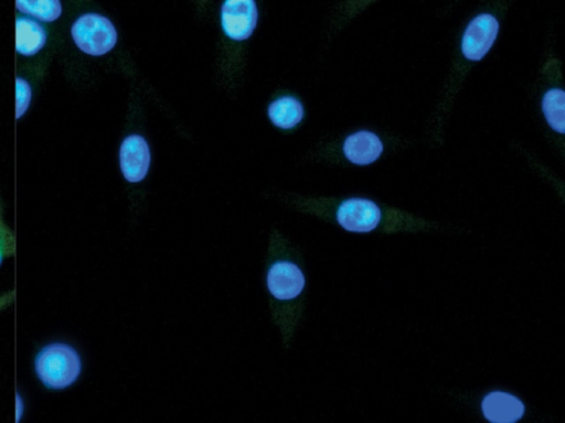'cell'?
I'll use <instances>...</instances> for the list:
<instances>
[{
    "mask_svg": "<svg viewBox=\"0 0 565 423\" xmlns=\"http://www.w3.org/2000/svg\"><path fill=\"white\" fill-rule=\"evenodd\" d=\"M328 212L344 230L385 234L418 232L439 229L437 221L424 219L395 207L380 205L364 197L329 200Z\"/></svg>",
    "mask_w": 565,
    "mask_h": 423,
    "instance_id": "obj_1",
    "label": "cell"
},
{
    "mask_svg": "<svg viewBox=\"0 0 565 423\" xmlns=\"http://www.w3.org/2000/svg\"><path fill=\"white\" fill-rule=\"evenodd\" d=\"M82 357L77 349L65 341H52L36 352L33 370L41 384L49 390L72 387L82 373Z\"/></svg>",
    "mask_w": 565,
    "mask_h": 423,
    "instance_id": "obj_2",
    "label": "cell"
},
{
    "mask_svg": "<svg viewBox=\"0 0 565 423\" xmlns=\"http://www.w3.org/2000/svg\"><path fill=\"white\" fill-rule=\"evenodd\" d=\"M75 45L85 54L100 56L117 43V31L111 21L98 13L78 17L71 28Z\"/></svg>",
    "mask_w": 565,
    "mask_h": 423,
    "instance_id": "obj_3",
    "label": "cell"
},
{
    "mask_svg": "<svg viewBox=\"0 0 565 423\" xmlns=\"http://www.w3.org/2000/svg\"><path fill=\"white\" fill-rule=\"evenodd\" d=\"M221 17L225 34L235 41H243L254 32L258 11L253 0H228L222 4Z\"/></svg>",
    "mask_w": 565,
    "mask_h": 423,
    "instance_id": "obj_4",
    "label": "cell"
},
{
    "mask_svg": "<svg viewBox=\"0 0 565 423\" xmlns=\"http://www.w3.org/2000/svg\"><path fill=\"white\" fill-rule=\"evenodd\" d=\"M119 164L124 177L130 183L142 181L149 170L150 150L139 134L125 138L119 149Z\"/></svg>",
    "mask_w": 565,
    "mask_h": 423,
    "instance_id": "obj_5",
    "label": "cell"
},
{
    "mask_svg": "<svg viewBox=\"0 0 565 423\" xmlns=\"http://www.w3.org/2000/svg\"><path fill=\"white\" fill-rule=\"evenodd\" d=\"M267 288L278 300L295 299L305 288L303 273L292 262H276L268 270Z\"/></svg>",
    "mask_w": 565,
    "mask_h": 423,
    "instance_id": "obj_6",
    "label": "cell"
},
{
    "mask_svg": "<svg viewBox=\"0 0 565 423\" xmlns=\"http://www.w3.org/2000/svg\"><path fill=\"white\" fill-rule=\"evenodd\" d=\"M481 412L492 423H514L523 417L525 405L514 394L497 390L483 397Z\"/></svg>",
    "mask_w": 565,
    "mask_h": 423,
    "instance_id": "obj_7",
    "label": "cell"
},
{
    "mask_svg": "<svg viewBox=\"0 0 565 423\" xmlns=\"http://www.w3.org/2000/svg\"><path fill=\"white\" fill-rule=\"evenodd\" d=\"M342 152L352 164L369 165L380 159L384 144L375 132L359 130L344 139Z\"/></svg>",
    "mask_w": 565,
    "mask_h": 423,
    "instance_id": "obj_8",
    "label": "cell"
},
{
    "mask_svg": "<svg viewBox=\"0 0 565 423\" xmlns=\"http://www.w3.org/2000/svg\"><path fill=\"white\" fill-rule=\"evenodd\" d=\"M46 42V31L34 19L19 17L15 20V51L24 56L36 54Z\"/></svg>",
    "mask_w": 565,
    "mask_h": 423,
    "instance_id": "obj_9",
    "label": "cell"
},
{
    "mask_svg": "<svg viewBox=\"0 0 565 423\" xmlns=\"http://www.w3.org/2000/svg\"><path fill=\"white\" fill-rule=\"evenodd\" d=\"M268 117L276 127L291 129L301 121L303 107L296 98L281 97L268 106Z\"/></svg>",
    "mask_w": 565,
    "mask_h": 423,
    "instance_id": "obj_10",
    "label": "cell"
},
{
    "mask_svg": "<svg viewBox=\"0 0 565 423\" xmlns=\"http://www.w3.org/2000/svg\"><path fill=\"white\" fill-rule=\"evenodd\" d=\"M565 93L562 88H551L543 95L542 111L548 126L556 132L563 134L565 127L564 118Z\"/></svg>",
    "mask_w": 565,
    "mask_h": 423,
    "instance_id": "obj_11",
    "label": "cell"
},
{
    "mask_svg": "<svg viewBox=\"0 0 565 423\" xmlns=\"http://www.w3.org/2000/svg\"><path fill=\"white\" fill-rule=\"evenodd\" d=\"M20 12L44 22H52L62 14V4L57 0L15 1Z\"/></svg>",
    "mask_w": 565,
    "mask_h": 423,
    "instance_id": "obj_12",
    "label": "cell"
},
{
    "mask_svg": "<svg viewBox=\"0 0 565 423\" xmlns=\"http://www.w3.org/2000/svg\"><path fill=\"white\" fill-rule=\"evenodd\" d=\"M15 247V236L4 220L3 205L0 198V268L6 259L14 256Z\"/></svg>",
    "mask_w": 565,
    "mask_h": 423,
    "instance_id": "obj_13",
    "label": "cell"
},
{
    "mask_svg": "<svg viewBox=\"0 0 565 423\" xmlns=\"http://www.w3.org/2000/svg\"><path fill=\"white\" fill-rule=\"evenodd\" d=\"M32 98L30 84L22 77L15 78V119H20L29 109Z\"/></svg>",
    "mask_w": 565,
    "mask_h": 423,
    "instance_id": "obj_14",
    "label": "cell"
},
{
    "mask_svg": "<svg viewBox=\"0 0 565 423\" xmlns=\"http://www.w3.org/2000/svg\"><path fill=\"white\" fill-rule=\"evenodd\" d=\"M15 300V291L9 290L0 294V313L10 307Z\"/></svg>",
    "mask_w": 565,
    "mask_h": 423,
    "instance_id": "obj_15",
    "label": "cell"
},
{
    "mask_svg": "<svg viewBox=\"0 0 565 423\" xmlns=\"http://www.w3.org/2000/svg\"><path fill=\"white\" fill-rule=\"evenodd\" d=\"M15 400H17V410H15L17 417H15V421H20V417L22 415L23 403H22V400H21L20 395H17Z\"/></svg>",
    "mask_w": 565,
    "mask_h": 423,
    "instance_id": "obj_16",
    "label": "cell"
}]
</instances>
